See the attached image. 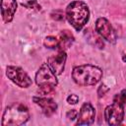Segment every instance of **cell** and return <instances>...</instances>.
<instances>
[{"mask_svg":"<svg viewBox=\"0 0 126 126\" xmlns=\"http://www.w3.org/2000/svg\"><path fill=\"white\" fill-rule=\"evenodd\" d=\"M30 118V112L26 105L22 103H14L8 106L2 119L3 126H16L25 124Z\"/></svg>","mask_w":126,"mask_h":126,"instance_id":"3","label":"cell"},{"mask_svg":"<svg viewBox=\"0 0 126 126\" xmlns=\"http://www.w3.org/2000/svg\"><path fill=\"white\" fill-rule=\"evenodd\" d=\"M17 10L16 0H2L1 1V14L5 23H10Z\"/></svg>","mask_w":126,"mask_h":126,"instance_id":"10","label":"cell"},{"mask_svg":"<svg viewBox=\"0 0 126 126\" xmlns=\"http://www.w3.org/2000/svg\"><path fill=\"white\" fill-rule=\"evenodd\" d=\"M66 58L67 56L64 50H59L58 53L51 55L47 58V64L50 69L55 73V75H60L64 71Z\"/></svg>","mask_w":126,"mask_h":126,"instance_id":"9","label":"cell"},{"mask_svg":"<svg viewBox=\"0 0 126 126\" xmlns=\"http://www.w3.org/2000/svg\"><path fill=\"white\" fill-rule=\"evenodd\" d=\"M32 100L41 107L42 112L46 115V116H50L51 114H53L56 109H57V104L55 101H53L51 98H47V97H37V96H33Z\"/></svg>","mask_w":126,"mask_h":126,"instance_id":"11","label":"cell"},{"mask_svg":"<svg viewBox=\"0 0 126 126\" xmlns=\"http://www.w3.org/2000/svg\"><path fill=\"white\" fill-rule=\"evenodd\" d=\"M123 60H124V61H126V56H124V57H123Z\"/></svg>","mask_w":126,"mask_h":126,"instance_id":"20","label":"cell"},{"mask_svg":"<svg viewBox=\"0 0 126 126\" xmlns=\"http://www.w3.org/2000/svg\"><path fill=\"white\" fill-rule=\"evenodd\" d=\"M95 110L90 102H85L77 116V125H89L94 120Z\"/></svg>","mask_w":126,"mask_h":126,"instance_id":"8","label":"cell"},{"mask_svg":"<svg viewBox=\"0 0 126 126\" xmlns=\"http://www.w3.org/2000/svg\"><path fill=\"white\" fill-rule=\"evenodd\" d=\"M108 88L105 86V85H101L99 88H98V90H97V94H98V96L100 97V96H103L107 92H108Z\"/></svg>","mask_w":126,"mask_h":126,"instance_id":"17","label":"cell"},{"mask_svg":"<svg viewBox=\"0 0 126 126\" xmlns=\"http://www.w3.org/2000/svg\"><path fill=\"white\" fill-rule=\"evenodd\" d=\"M6 75L14 84L20 88H29L32 84L30 76L20 67L8 66L6 69Z\"/></svg>","mask_w":126,"mask_h":126,"instance_id":"5","label":"cell"},{"mask_svg":"<svg viewBox=\"0 0 126 126\" xmlns=\"http://www.w3.org/2000/svg\"><path fill=\"white\" fill-rule=\"evenodd\" d=\"M50 16H51V18H52L53 20H55V21H62V20H64V18L66 17V16L64 15L63 11H61V10L52 11V13L50 14Z\"/></svg>","mask_w":126,"mask_h":126,"instance_id":"16","label":"cell"},{"mask_svg":"<svg viewBox=\"0 0 126 126\" xmlns=\"http://www.w3.org/2000/svg\"><path fill=\"white\" fill-rule=\"evenodd\" d=\"M35 83L39 87V93L41 94H51L58 84L55 73L50 69V67L46 63H43L36 72Z\"/></svg>","mask_w":126,"mask_h":126,"instance_id":"4","label":"cell"},{"mask_svg":"<svg viewBox=\"0 0 126 126\" xmlns=\"http://www.w3.org/2000/svg\"><path fill=\"white\" fill-rule=\"evenodd\" d=\"M104 118L109 125H119L124 118V104L113 101L104 110Z\"/></svg>","mask_w":126,"mask_h":126,"instance_id":"6","label":"cell"},{"mask_svg":"<svg viewBox=\"0 0 126 126\" xmlns=\"http://www.w3.org/2000/svg\"><path fill=\"white\" fill-rule=\"evenodd\" d=\"M95 30L98 34H100L104 39L111 43L116 42L115 32L110 25V23L105 18H98L95 22Z\"/></svg>","mask_w":126,"mask_h":126,"instance_id":"7","label":"cell"},{"mask_svg":"<svg viewBox=\"0 0 126 126\" xmlns=\"http://www.w3.org/2000/svg\"><path fill=\"white\" fill-rule=\"evenodd\" d=\"M113 101H116L118 103L124 104L126 102V90H123L120 94H115L113 97Z\"/></svg>","mask_w":126,"mask_h":126,"instance_id":"15","label":"cell"},{"mask_svg":"<svg viewBox=\"0 0 126 126\" xmlns=\"http://www.w3.org/2000/svg\"><path fill=\"white\" fill-rule=\"evenodd\" d=\"M102 71L100 68L86 64L80 65L73 69L72 78L74 82L80 86H93L100 81Z\"/></svg>","mask_w":126,"mask_h":126,"instance_id":"2","label":"cell"},{"mask_svg":"<svg viewBox=\"0 0 126 126\" xmlns=\"http://www.w3.org/2000/svg\"><path fill=\"white\" fill-rule=\"evenodd\" d=\"M22 5L29 9L40 10V5H38V3L35 0H27V2H22Z\"/></svg>","mask_w":126,"mask_h":126,"instance_id":"14","label":"cell"},{"mask_svg":"<svg viewBox=\"0 0 126 126\" xmlns=\"http://www.w3.org/2000/svg\"><path fill=\"white\" fill-rule=\"evenodd\" d=\"M73 41H74V36L71 33V32L64 30L59 34V46H58V48L60 50H65L66 48H68L72 44Z\"/></svg>","mask_w":126,"mask_h":126,"instance_id":"12","label":"cell"},{"mask_svg":"<svg viewBox=\"0 0 126 126\" xmlns=\"http://www.w3.org/2000/svg\"><path fill=\"white\" fill-rule=\"evenodd\" d=\"M78 101H79V97L76 94H70L67 97V102L70 104H76Z\"/></svg>","mask_w":126,"mask_h":126,"instance_id":"18","label":"cell"},{"mask_svg":"<svg viewBox=\"0 0 126 126\" xmlns=\"http://www.w3.org/2000/svg\"><path fill=\"white\" fill-rule=\"evenodd\" d=\"M66 18L76 31H81L88 23L90 11L88 5L83 1H73L66 8Z\"/></svg>","mask_w":126,"mask_h":126,"instance_id":"1","label":"cell"},{"mask_svg":"<svg viewBox=\"0 0 126 126\" xmlns=\"http://www.w3.org/2000/svg\"><path fill=\"white\" fill-rule=\"evenodd\" d=\"M43 44L47 48H58L59 46V39L55 36H47L45 37Z\"/></svg>","mask_w":126,"mask_h":126,"instance_id":"13","label":"cell"},{"mask_svg":"<svg viewBox=\"0 0 126 126\" xmlns=\"http://www.w3.org/2000/svg\"><path fill=\"white\" fill-rule=\"evenodd\" d=\"M78 113H79V112H77L75 109H72V110L68 111L66 115H67V118H69L70 120H74V119H76V118H77Z\"/></svg>","mask_w":126,"mask_h":126,"instance_id":"19","label":"cell"}]
</instances>
